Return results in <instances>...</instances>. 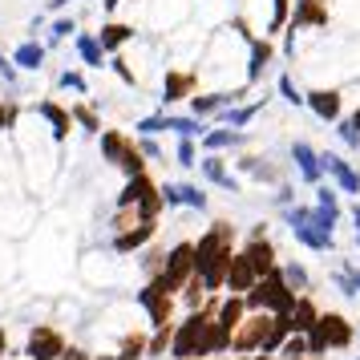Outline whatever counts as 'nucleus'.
<instances>
[{"label": "nucleus", "instance_id": "nucleus-1", "mask_svg": "<svg viewBox=\"0 0 360 360\" xmlns=\"http://www.w3.org/2000/svg\"><path fill=\"white\" fill-rule=\"evenodd\" d=\"M235 223L227 219H214L211 227L198 235L195 243V276L207 283V292H223V279H227V263L235 255Z\"/></svg>", "mask_w": 360, "mask_h": 360}, {"label": "nucleus", "instance_id": "nucleus-2", "mask_svg": "<svg viewBox=\"0 0 360 360\" xmlns=\"http://www.w3.org/2000/svg\"><path fill=\"white\" fill-rule=\"evenodd\" d=\"M304 336H308V356H328L332 348H336V352L352 348L356 328H352V320H348L344 311H320V320H316Z\"/></svg>", "mask_w": 360, "mask_h": 360}, {"label": "nucleus", "instance_id": "nucleus-3", "mask_svg": "<svg viewBox=\"0 0 360 360\" xmlns=\"http://www.w3.org/2000/svg\"><path fill=\"white\" fill-rule=\"evenodd\" d=\"M247 300V311H271V316H288V311L295 308V300H300V292H295L292 283L283 279V271H267V276L255 279V288L243 295Z\"/></svg>", "mask_w": 360, "mask_h": 360}, {"label": "nucleus", "instance_id": "nucleus-4", "mask_svg": "<svg viewBox=\"0 0 360 360\" xmlns=\"http://www.w3.org/2000/svg\"><path fill=\"white\" fill-rule=\"evenodd\" d=\"M101 158L110 166H117L126 179L134 174H146V154L138 150V138H130L126 130H101Z\"/></svg>", "mask_w": 360, "mask_h": 360}, {"label": "nucleus", "instance_id": "nucleus-5", "mask_svg": "<svg viewBox=\"0 0 360 360\" xmlns=\"http://www.w3.org/2000/svg\"><path fill=\"white\" fill-rule=\"evenodd\" d=\"M117 207H138V211H142V219H158V214L166 211L162 182L150 179V170H146V174H134V179H126V186L117 191Z\"/></svg>", "mask_w": 360, "mask_h": 360}, {"label": "nucleus", "instance_id": "nucleus-6", "mask_svg": "<svg viewBox=\"0 0 360 360\" xmlns=\"http://www.w3.org/2000/svg\"><path fill=\"white\" fill-rule=\"evenodd\" d=\"M191 276H195V243H191V239H179V243L166 251L162 271H158V276H150V279H158L170 295H179L182 288L191 283Z\"/></svg>", "mask_w": 360, "mask_h": 360}, {"label": "nucleus", "instance_id": "nucleus-7", "mask_svg": "<svg viewBox=\"0 0 360 360\" xmlns=\"http://www.w3.org/2000/svg\"><path fill=\"white\" fill-rule=\"evenodd\" d=\"M283 223H288V231H292L295 243H304L308 251H320V255H328V251H336V235H324V231H316L308 223V207H283Z\"/></svg>", "mask_w": 360, "mask_h": 360}, {"label": "nucleus", "instance_id": "nucleus-8", "mask_svg": "<svg viewBox=\"0 0 360 360\" xmlns=\"http://www.w3.org/2000/svg\"><path fill=\"white\" fill-rule=\"evenodd\" d=\"M276 57H279V49H276V37H247V73H243V85H263V77H267V69L276 65Z\"/></svg>", "mask_w": 360, "mask_h": 360}, {"label": "nucleus", "instance_id": "nucleus-9", "mask_svg": "<svg viewBox=\"0 0 360 360\" xmlns=\"http://www.w3.org/2000/svg\"><path fill=\"white\" fill-rule=\"evenodd\" d=\"M174 300L179 295H170L158 279H146V288L138 292V308L150 316V328H162V324H174Z\"/></svg>", "mask_w": 360, "mask_h": 360}, {"label": "nucleus", "instance_id": "nucleus-10", "mask_svg": "<svg viewBox=\"0 0 360 360\" xmlns=\"http://www.w3.org/2000/svg\"><path fill=\"white\" fill-rule=\"evenodd\" d=\"M65 336L53 324H33L29 328V340H25V356L29 360H61L65 356Z\"/></svg>", "mask_w": 360, "mask_h": 360}, {"label": "nucleus", "instance_id": "nucleus-11", "mask_svg": "<svg viewBox=\"0 0 360 360\" xmlns=\"http://www.w3.org/2000/svg\"><path fill=\"white\" fill-rule=\"evenodd\" d=\"M198 94V69L191 65H170L162 77V110L179 105V101H191Z\"/></svg>", "mask_w": 360, "mask_h": 360}, {"label": "nucleus", "instance_id": "nucleus-12", "mask_svg": "<svg viewBox=\"0 0 360 360\" xmlns=\"http://www.w3.org/2000/svg\"><path fill=\"white\" fill-rule=\"evenodd\" d=\"M304 105H308L311 114L320 117L324 126H336L344 117V94L336 89V85H316V89H304Z\"/></svg>", "mask_w": 360, "mask_h": 360}, {"label": "nucleus", "instance_id": "nucleus-13", "mask_svg": "<svg viewBox=\"0 0 360 360\" xmlns=\"http://www.w3.org/2000/svg\"><path fill=\"white\" fill-rule=\"evenodd\" d=\"M267 324H271V311H247V316H243V324L235 328V336H231V352H243V356L259 352V344H263V332H267Z\"/></svg>", "mask_w": 360, "mask_h": 360}, {"label": "nucleus", "instance_id": "nucleus-14", "mask_svg": "<svg viewBox=\"0 0 360 360\" xmlns=\"http://www.w3.org/2000/svg\"><path fill=\"white\" fill-rule=\"evenodd\" d=\"M320 166H324L328 179L336 182V191H344V195H360V170L344 158L340 150H320Z\"/></svg>", "mask_w": 360, "mask_h": 360}, {"label": "nucleus", "instance_id": "nucleus-15", "mask_svg": "<svg viewBox=\"0 0 360 360\" xmlns=\"http://www.w3.org/2000/svg\"><path fill=\"white\" fill-rule=\"evenodd\" d=\"M288 29H292V33H324L328 29V4L324 0H295Z\"/></svg>", "mask_w": 360, "mask_h": 360}, {"label": "nucleus", "instance_id": "nucleus-16", "mask_svg": "<svg viewBox=\"0 0 360 360\" xmlns=\"http://www.w3.org/2000/svg\"><path fill=\"white\" fill-rule=\"evenodd\" d=\"M251 146V134L247 130H231V126H211V130L198 138L202 154H223V150H247Z\"/></svg>", "mask_w": 360, "mask_h": 360}, {"label": "nucleus", "instance_id": "nucleus-17", "mask_svg": "<svg viewBox=\"0 0 360 360\" xmlns=\"http://www.w3.org/2000/svg\"><path fill=\"white\" fill-rule=\"evenodd\" d=\"M162 198H166V211H174V207L207 211V191L195 186V182H162Z\"/></svg>", "mask_w": 360, "mask_h": 360}, {"label": "nucleus", "instance_id": "nucleus-18", "mask_svg": "<svg viewBox=\"0 0 360 360\" xmlns=\"http://www.w3.org/2000/svg\"><path fill=\"white\" fill-rule=\"evenodd\" d=\"M198 170H202V179L211 182V186L227 191V195H239V191H243V182L227 170V158H223V154H202V158H198Z\"/></svg>", "mask_w": 360, "mask_h": 360}, {"label": "nucleus", "instance_id": "nucleus-19", "mask_svg": "<svg viewBox=\"0 0 360 360\" xmlns=\"http://www.w3.org/2000/svg\"><path fill=\"white\" fill-rule=\"evenodd\" d=\"M239 251L251 259L255 276H267V271H276V267H279V251H276V243H271L267 235H251V239H247Z\"/></svg>", "mask_w": 360, "mask_h": 360}, {"label": "nucleus", "instance_id": "nucleus-20", "mask_svg": "<svg viewBox=\"0 0 360 360\" xmlns=\"http://www.w3.org/2000/svg\"><path fill=\"white\" fill-rule=\"evenodd\" d=\"M292 162L300 170V179L308 182V186H320L324 182V166H320V150L311 146V142H292Z\"/></svg>", "mask_w": 360, "mask_h": 360}, {"label": "nucleus", "instance_id": "nucleus-21", "mask_svg": "<svg viewBox=\"0 0 360 360\" xmlns=\"http://www.w3.org/2000/svg\"><path fill=\"white\" fill-rule=\"evenodd\" d=\"M255 267H251V259H247L243 251H235L227 263V279H223V292H235V295H247L251 288H255Z\"/></svg>", "mask_w": 360, "mask_h": 360}, {"label": "nucleus", "instance_id": "nucleus-22", "mask_svg": "<svg viewBox=\"0 0 360 360\" xmlns=\"http://www.w3.org/2000/svg\"><path fill=\"white\" fill-rule=\"evenodd\" d=\"M37 114L49 122L53 142H65L69 130H73V114H69V105H61V101H53V98H41L37 101Z\"/></svg>", "mask_w": 360, "mask_h": 360}, {"label": "nucleus", "instance_id": "nucleus-23", "mask_svg": "<svg viewBox=\"0 0 360 360\" xmlns=\"http://www.w3.org/2000/svg\"><path fill=\"white\" fill-rule=\"evenodd\" d=\"M158 235V219H142L138 227H130V231H117L114 235V251L117 255H130V251H142V247L150 243Z\"/></svg>", "mask_w": 360, "mask_h": 360}, {"label": "nucleus", "instance_id": "nucleus-24", "mask_svg": "<svg viewBox=\"0 0 360 360\" xmlns=\"http://www.w3.org/2000/svg\"><path fill=\"white\" fill-rule=\"evenodd\" d=\"M134 37H138V29H134V25H126V20H105V25H101L98 29V41H101V49L110 53V57H114V53H122L126 49V45H130Z\"/></svg>", "mask_w": 360, "mask_h": 360}, {"label": "nucleus", "instance_id": "nucleus-25", "mask_svg": "<svg viewBox=\"0 0 360 360\" xmlns=\"http://www.w3.org/2000/svg\"><path fill=\"white\" fill-rule=\"evenodd\" d=\"M73 49H77L85 69H110V53L101 49L98 33H73Z\"/></svg>", "mask_w": 360, "mask_h": 360}, {"label": "nucleus", "instance_id": "nucleus-26", "mask_svg": "<svg viewBox=\"0 0 360 360\" xmlns=\"http://www.w3.org/2000/svg\"><path fill=\"white\" fill-rule=\"evenodd\" d=\"M45 57H49V45H45V41H37V37L20 41L17 49H13V61H17V69H25V73L45 69Z\"/></svg>", "mask_w": 360, "mask_h": 360}, {"label": "nucleus", "instance_id": "nucleus-27", "mask_svg": "<svg viewBox=\"0 0 360 360\" xmlns=\"http://www.w3.org/2000/svg\"><path fill=\"white\" fill-rule=\"evenodd\" d=\"M235 166H239L243 174H251V179H259V182H283V166H271L267 158H259V154H239Z\"/></svg>", "mask_w": 360, "mask_h": 360}, {"label": "nucleus", "instance_id": "nucleus-28", "mask_svg": "<svg viewBox=\"0 0 360 360\" xmlns=\"http://www.w3.org/2000/svg\"><path fill=\"white\" fill-rule=\"evenodd\" d=\"M288 316H292V332H308V328L320 320V304H316L308 292H300V300H295V308L288 311Z\"/></svg>", "mask_w": 360, "mask_h": 360}, {"label": "nucleus", "instance_id": "nucleus-29", "mask_svg": "<svg viewBox=\"0 0 360 360\" xmlns=\"http://www.w3.org/2000/svg\"><path fill=\"white\" fill-rule=\"evenodd\" d=\"M292 336V316H271V324H267V332H263V344H259V352H271L276 356L279 352V344Z\"/></svg>", "mask_w": 360, "mask_h": 360}, {"label": "nucleus", "instance_id": "nucleus-30", "mask_svg": "<svg viewBox=\"0 0 360 360\" xmlns=\"http://www.w3.org/2000/svg\"><path fill=\"white\" fill-rule=\"evenodd\" d=\"M191 105V114L202 117V122H211L219 110H223V89H214V94H195V98L186 101Z\"/></svg>", "mask_w": 360, "mask_h": 360}, {"label": "nucleus", "instance_id": "nucleus-31", "mask_svg": "<svg viewBox=\"0 0 360 360\" xmlns=\"http://www.w3.org/2000/svg\"><path fill=\"white\" fill-rule=\"evenodd\" d=\"M292 4H295V0H271V17H267L263 37H283L288 20H292Z\"/></svg>", "mask_w": 360, "mask_h": 360}, {"label": "nucleus", "instance_id": "nucleus-32", "mask_svg": "<svg viewBox=\"0 0 360 360\" xmlns=\"http://www.w3.org/2000/svg\"><path fill=\"white\" fill-rule=\"evenodd\" d=\"M69 114H73V126H82L85 134H101L105 126H101V117H98V110L94 105H85V101H73L69 105Z\"/></svg>", "mask_w": 360, "mask_h": 360}, {"label": "nucleus", "instance_id": "nucleus-33", "mask_svg": "<svg viewBox=\"0 0 360 360\" xmlns=\"http://www.w3.org/2000/svg\"><path fill=\"white\" fill-rule=\"evenodd\" d=\"M279 271H283V279L292 283L295 292H308V288H311V276H308V267H304V263L288 259V263H279Z\"/></svg>", "mask_w": 360, "mask_h": 360}, {"label": "nucleus", "instance_id": "nucleus-34", "mask_svg": "<svg viewBox=\"0 0 360 360\" xmlns=\"http://www.w3.org/2000/svg\"><path fill=\"white\" fill-rule=\"evenodd\" d=\"M170 340H174V324L154 328V336L146 344V356H170Z\"/></svg>", "mask_w": 360, "mask_h": 360}, {"label": "nucleus", "instance_id": "nucleus-35", "mask_svg": "<svg viewBox=\"0 0 360 360\" xmlns=\"http://www.w3.org/2000/svg\"><path fill=\"white\" fill-rule=\"evenodd\" d=\"M174 162L182 170H195L198 166V138H179V146H174Z\"/></svg>", "mask_w": 360, "mask_h": 360}, {"label": "nucleus", "instance_id": "nucleus-36", "mask_svg": "<svg viewBox=\"0 0 360 360\" xmlns=\"http://www.w3.org/2000/svg\"><path fill=\"white\" fill-rule=\"evenodd\" d=\"M179 295H182V304L195 311V308H202V304H207V295H211V292H207V283H202L198 276H191V283H186Z\"/></svg>", "mask_w": 360, "mask_h": 360}, {"label": "nucleus", "instance_id": "nucleus-37", "mask_svg": "<svg viewBox=\"0 0 360 360\" xmlns=\"http://www.w3.org/2000/svg\"><path fill=\"white\" fill-rule=\"evenodd\" d=\"M77 33V20L73 17H57L49 25V37H45V45H53V49H57V45H61V41H69V37Z\"/></svg>", "mask_w": 360, "mask_h": 360}, {"label": "nucleus", "instance_id": "nucleus-38", "mask_svg": "<svg viewBox=\"0 0 360 360\" xmlns=\"http://www.w3.org/2000/svg\"><path fill=\"white\" fill-rule=\"evenodd\" d=\"M146 336H142V332H130V336H126V340H122V352H117L114 360H142L146 356Z\"/></svg>", "mask_w": 360, "mask_h": 360}, {"label": "nucleus", "instance_id": "nucleus-39", "mask_svg": "<svg viewBox=\"0 0 360 360\" xmlns=\"http://www.w3.org/2000/svg\"><path fill=\"white\" fill-rule=\"evenodd\" d=\"M276 89H279V98L288 101V105H295V110H300V105H304V89H300V85H295V77H292V73H279Z\"/></svg>", "mask_w": 360, "mask_h": 360}, {"label": "nucleus", "instance_id": "nucleus-40", "mask_svg": "<svg viewBox=\"0 0 360 360\" xmlns=\"http://www.w3.org/2000/svg\"><path fill=\"white\" fill-rule=\"evenodd\" d=\"M276 356H283V360H295V356H308V336L304 332H292L288 340L279 344V352Z\"/></svg>", "mask_w": 360, "mask_h": 360}, {"label": "nucleus", "instance_id": "nucleus-41", "mask_svg": "<svg viewBox=\"0 0 360 360\" xmlns=\"http://www.w3.org/2000/svg\"><path fill=\"white\" fill-rule=\"evenodd\" d=\"M134 134H146V138H154V134H166V110L138 117V122H134Z\"/></svg>", "mask_w": 360, "mask_h": 360}, {"label": "nucleus", "instance_id": "nucleus-42", "mask_svg": "<svg viewBox=\"0 0 360 360\" xmlns=\"http://www.w3.org/2000/svg\"><path fill=\"white\" fill-rule=\"evenodd\" d=\"M308 223H311L316 231H324V235H332V231H336V223H340V214L324 211V207H308Z\"/></svg>", "mask_w": 360, "mask_h": 360}, {"label": "nucleus", "instance_id": "nucleus-43", "mask_svg": "<svg viewBox=\"0 0 360 360\" xmlns=\"http://www.w3.org/2000/svg\"><path fill=\"white\" fill-rule=\"evenodd\" d=\"M332 283H336V292H340L344 300H360L356 279H352V271H348V267H344V271H332Z\"/></svg>", "mask_w": 360, "mask_h": 360}, {"label": "nucleus", "instance_id": "nucleus-44", "mask_svg": "<svg viewBox=\"0 0 360 360\" xmlns=\"http://www.w3.org/2000/svg\"><path fill=\"white\" fill-rule=\"evenodd\" d=\"M57 85H61V89H73V94H89V82H85V73H77V69H65V73H61V77H57Z\"/></svg>", "mask_w": 360, "mask_h": 360}, {"label": "nucleus", "instance_id": "nucleus-45", "mask_svg": "<svg viewBox=\"0 0 360 360\" xmlns=\"http://www.w3.org/2000/svg\"><path fill=\"white\" fill-rule=\"evenodd\" d=\"M316 207H324V211H332V214H340V195H336V186H316Z\"/></svg>", "mask_w": 360, "mask_h": 360}, {"label": "nucleus", "instance_id": "nucleus-46", "mask_svg": "<svg viewBox=\"0 0 360 360\" xmlns=\"http://www.w3.org/2000/svg\"><path fill=\"white\" fill-rule=\"evenodd\" d=\"M110 69H114L117 77H122V85H130V89H134V85H138V73H134V69H130V61H126L122 53H114V57H110Z\"/></svg>", "mask_w": 360, "mask_h": 360}, {"label": "nucleus", "instance_id": "nucleus-47", "mask_svg": "<svg viewBox=\"0 0 360 360\" xmlns=\"http://www.w3.org/2000/svg\"><path fill=\"white\" fill-rule=\"evenodd\" d=\"M336 138H340L348 150H360V130L348 122V117H340V122H336Z\"/></svg>", "mask_w": 360, "mask_h": 360}, {"label": "nucleus", "instance_id": "nucleus-48", "mask_svg": "<svg viewBox=\"0 0 360 360\" xmlns=\"http://www.w3.org/2000/svg\"><path fill=\"white\" fill-rule=\"evenodd\" d=\"M20 117V105L13 98H0V130H13Z\"/></svg>", "mask_w": 360, "mask_h": 360}, {"label": "nucleus", "instance_id": "nucleus-49", "mask_svg": "<svg viewBox=\"0 0 360 360\" xmlns=\"http://www.w3.org/2000/svg\"><path fill=\"white\" fill-rule=\"evenodd\" d=\"M0 82H4V85H17L20 82L17 61H13V57H4V53H0Z\"/></svg>", "mask_w": 360, "mask_h": 360}, {"label": "nucleus", "instance_id": "nucleus-50", "mask_svg": "<svg viewBox=\"0 0 360 360\" xmlns=\"http://www.w3.org/2000/svg\"><path fill=\"white\" fill-rule=\"evenodd\" d=\"M138 150H142V154H146V158H154V162H158V158H162V146H158V142H154V138H146V134H138Z\"/></svg>", "mask_w": 360, "mask_h": 360}, {"label": "nucleus", "instance_id": "nucleus-51", "mask_svg": "<svg viewBox=\"0 0 360 360\" xmlns=\"http://www.w3.org/2000/svg\"><path fill=\"white\" fill-rule=\"evenodd\" d=\"M292 186H288V182H279V191H276V202H279V207H292Z\"/></svg>", "mask_w": 360, "mask_h": 360}, {"label": "nucleus", "instance_id": "nucleus-52", "mask_svg": "<svg viewBox=\"0 0 360 360\" xmlns=\"http://www.w3.org/2000/svg\"><path fill=\"white\" fill-rule=\"evenodd\" d=\"M122 4H126V0H101V13H105V17H114Z\"/></svg>", "mask_w": 360, "mask_h": 360}, {"label": "nucleus", "instance_id": "nucleus-53", "mask_svg": "<svg viewBox=\"0 0 360 360\" xmlns=\"http://www.w3.org/2000/svg\"><path fill=\"white\" fill-rule=\"evenodd\" d=\"M69 4H73V0H49V13H65Z\"/></svg>", "mask_w": 360, "mask_h": 360}, {"label": "nucleus", "instance_id": "nucleus-54", "mask_svg": "<svg viewBox=\"0 0 360 360\" xmlns=\"http://www.w3.org/2000/svg\"><path fill=\"white\" fill-rule=\"evenodd\" d=\"M348 271H352V279H356V292H360V263H344Z\"/></svg>", "mask_w": 360, "mask_h": 360}, {"label": "nucleus", "instance_id": "nucleus-55", "mask_svg": "<svg viewBox=\"0 0 360 360\" xmlns=\"http://www.w3.org/2000/svg\"><path fill=\"white\" fill-rule=\"evenodd\" d=\"M8 352V332H4V324H0V356Z\"/></svg>", "mask_w": 360, "mask_h": 360}, {"label": "nucleus", "instance_id": "nucleus-56", "mask_svg": "<svg viewBox=\"0 0 360 360\" xmlns=\"http://www.w3.org/2000/svg\"><path fill=\"white\" fill-rule=\"evenodd\" d=\"M352 223H356V235H360V198L352 202Z\"/></svg>", "mask_w": 360, "mask_h": 360}, {"label": "nucleus", "instance_id": "nucleus-57", "mask_svg": "<svg viewBox=\"0 0 360 360\" xmlns=\"http://www.w3.org/2000/svg\"><path fill=\"white\" fill-rule=\"evenodd\" d=\"M247 360H276V356H271V352H251Z\"/></svg>", "mask_w": 360, "mask_h": 360}, {"label": "nucleus", "instance_id": "nucleus-58", "mask_svg": "<svg viewBox=\"0 0 360 360\" xmlns=\"http://www.w3.org/2000/svg\"><path fill=\"white\" fill-rule=\"evenodd\" d=\"M348 122H352V126H356V130H360V105H356V110H352V114H348Z\"/></svg>", "mask_w": 360, "mask_h": 360}, {"label": "nucleus", "instance_id": "nucleus-59", "mask_svg": "<svg viewBox=\"0 0 360 360\" xmlns=\"http://www.w3.org/2000/svg\"><path fill=\"white\" fill-rule=\"evenodd\" d=\"M227 360H247V356H243V352H231V356H227Z\"/></svg>", "mask_w": 360, "mask_h": 360}, {"label": "nucleus", "instance_id": "nucleus-60", "mask_svg": "<svg viewBox=\"0 0 360 360\" xmlns=\"http://www.w3.org/2000/svg\"><path fill=\"white\" fill-rule=\"evenodd\" d=\"M295 360H316V356H295Z\"/></svg>", "mask_w": 360, "mask_h": 360}, {"label": "nucleus", "instance_id": "nucleus-61", "mask_svg": "<svg viewBox=\"0 0 360 360\" xmlns=\"http://www.w3.org/2000/svg\"><path fill=\"white\" fill-rule=\"evenodd\" d=\"M356 251H360V235H356Z\"/></svg>", "mask_w": 360, "mask_h": 360}, {"label": "nucleus", "instance_id": "nucleus-62", "mask_svg": "<svg viewBox=\"0 0 360 360\" xmlns=\"http://www.w3.org/2000/svg\"><path fill=\"white\" fill-rule=\"evenodd\" d=\"M195 360H207V356H195Z\"/></svg>", "mask_w": 360, "mask_h": 360}, {"label": "nucleus", "instance_id": "nucleus-63", "mask_svg": "<svg viewBox=\"0 0 360 360\" xmlns=\"http://www.w3.org/2000/svg\"><path fill=\"white\" fill-rule=\"evenodd\" d=\"M61 360H65V356H61Z\"/></svg>", "mask_w": 360, "mask_h": 360}]
</instances>
